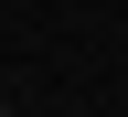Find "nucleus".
Listing matches in <instances>:
<instances>
[{
	"instance_id": "obj_1",
	"label": "nucleus",
	"mask_w": 128,
	"mask_h": 117,
	"mask_svg": "<svg viewBox=\"0 0 128 117\" xmlns=\"http://www.w3.org/2000/svg\"><path fill=\"white\" fill-rule=\"evenodd\" d=\"M0 117H22V107H0Z\"/></svg>"
}]
</instances>
